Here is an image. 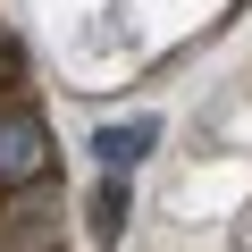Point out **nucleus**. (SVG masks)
<instances>
[{
	"label": "nucleus",
	"mask_w": 252,
	"mask_h": 252,
	"mask_svg": "<svg viewBox=\"0 0 252 252\" xmlns=\"http://www.w3.org/2000/svg\"><path fill=\"white\" fill-rule=\"evenodd\" d=\"M152 143H160V118H118V126H101V135H93V160H101L109 177H126Z\"/></svg>",
	"instance_id": "2"
},
{
	"label": "nucleus",
	"mask_w": 252,
	"mask_h": 252,
	"mask_svg": "<svg viewBox=\"0 0 252 252\" xmlns=\"http://www.w3.org/2000/svg\"><path fill=\"white\" fill-rule=\"evenodd\" d=\"M93 235H101V244L126 235V177H101V193H93Z\"/></svg>",
	"instance_id": "3"
},
{
	"label": "nucleus",
	"mask_w": 252,
	"mask_h": 252,
	"mask_svg": "<svg viewBox=\"0 0 252 252\" xmlns=\"http://www.w3.org/2000/svg\"><path fill=\"white\" fill-rule=\"evenodd\" d=\"M51 177V126L34 101H0V193H26Z\"/></svg>",
	"instance_id": "1"
},
{
	"label": "nucleus",
	"mask_w": 252,
	"mask_h": 252,
	"mask_svg": "<svg viewBox=\"0 0 252 252\" xmlns=\"http://www.w3.org/2000/svg\"><path fill=\"white\" fill-rule=\"evenodd\" d=\"M0 67H9V51H0Z\"/></svg>",
	"instance_id": "4"
}]
</instances>
